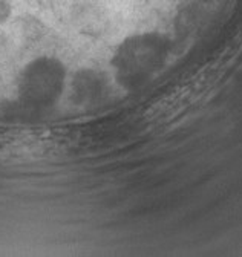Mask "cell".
I'll return each mask as SVG.
<instances>
[{
  "label": "cell",
  "mask_w": 242,
  "mask_h": 257,
  "mask_svg": "<svg viewBox=\"0 0 242 257\" xmlns=\"http://www.w3.org/2000/svg\"><path fill=\"white\" fill-rule=\"evenodd\" d=\"M11 5L7 2V0H0V23L7 22L10 17H11Z\"/></svg>",
  "instance_id": "obj_2"
},
{
  "label": "cell",
  "mask_w": 242,
  "mask_h": 257,
  "mask_svg": "<svg viewBox=\"0 0 242 257\" xmlns=\"http://www.w3.org/2000/svg\"><path fill=\"white\" fill-rule=\"evenodd\" d=\"M164 54L161 40L155 37H137L134 42L128 43L125 55L121 57L128 61V72H131L135 80H141L161 66Z\"/></svg>",
  "instance_id": "obj_1"
}]
</instances>
